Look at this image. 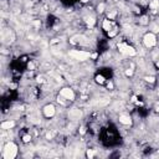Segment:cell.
I'll return each instance as SVG.
<instances>
[{
  "label": "cell",
  "mask_w": 159,
  "mask_h": 159,
  "mask_svg": "<svg viewBox=\"0 0 159 159\" xmlns=\"http://www.w3.org/2000/svg\"><path fill=\"white\" fill-rule=\"evenodd\" d=\"M16 154H18V147H16V144H14L11 142L8 143L5 145L4 150H3V157L5 159H13L16 157Z\"/></svg>",
  "instance_id": "6da1fadb"
},
{
  "label": "cell",
  "mask_w": 159,
  "mask_h": 159,
  "mask_svg": "<svg viewBox=\"0 0 159 159\" xmlns=\"http://www.w3.org/2000/svg\"><path fill=\"white\" fill-rule=\"evenodd\" d=\"M70 56H72L75 60H80V61H85L87 60L91 55L90 52L87 51H81V50H73V51H70Z\"/></svg>",
  "instance_id": "7a4b0ae2"
},
{
  "label": "cell",
  "mask_w": 159,
  "mask_h": 159,
  "mask_svg": "<svg viewBox=\"0 0 159 159\" xmlns=\"http://www.w3.org/2000/svg\"><path fill=\"white\" fill-rule=\"evenodd\" d=\"M143 41H144V45H145L147 47H153V46L157 44V39H155V35H154V34H152V32H149V34H145V35H144V39H143Z\"/></svg>",
  "instance_id": "3957f363"
},
{
  "label": "cell",
  "mask_w": 159,
  "mask_h": 159,
  "mask_svg": "<svg viewBox=\"0 0 159 159\" xmlns=\"http://www.w3.org/2000/svg\"><path fill=\"white\" fill-rule=\"evenodd\" d=\"M118 49H119V51H121L122 54H124V55H130V56H134V55H135V50H134L132 46H128L126 44H119V45H118Z\"/></svg>",
  "instance_id": "277c9868"
},
{
  "label": "cell",
  "mask_w": 159,
  "mask_h": 159,
  "mask_svg": "<svg viewBox=\"0 0 159 159\" xmlns=\"http://www.w3.org/2000/svg\"><path fill=\"white\" fill-rule=\"evenodd\" d=\"M60 95H61L62 98L70 99V101L75 99V92H73L71 88H62V90H61V92H60Z\"/></svg>",
  "instance_id": "5b68a950"
},
{
  "label": "cell",
  "mask_w": 159,
  "mask_h": 159,
  "mask_svg": "<svg viewBox=\"0 0 159 159\" xmlns=\"http://www.w3.org/2000/svg\"><path fill=\"white\" fill-rule=\"evenodd\" d=\"M55 112H56V109H55L54 104H47V106L44 107V114H45L47 118L54 117V116H55Z\"/></svg>",
  "instance_id": "8992f818"
},
{
  "label": "cell",
  "mask_w": 159,
  "mask_h": 159,
  "mask_svg": "<svg viewBox=\"0 0 159 159\" xmlns=\"http://www.w3.org/2000/svg\"><path fill=\"white\" fill-rule=\"evenodd\" d=\"M119 122L122 124H130L132 123V119H130V117L127 116V114H122V116H119Z\"/></svg>",
  "instance_id": "52a82bcc"
},
{
  "label": "cell",
  "mask_w": 159,
  "mask_h": 159,
  "mask_svg": "<svg viewBox=\"0 0 159 159\" xmlns=\"http://www.w3.org/2000/svg\"><path fill=\"white\" fill-rule=\"evenodd\" d=\"M14 126H15V123L13 121H6V122H3L1 123V128L3 129H10V128H13Z\"/></svg>",
  "instance_id": "ba28073f"
},
{
  "label": "cell",
  "mask_w": 159,
  "mask_h": 159,
  "mask_svg": "<svg viewBox=\"0 0 159 159\" xmlns=\"http://www.w3.org/2000/svg\"><path fill=\"white\" fill-rule=\"evenodd\" d=\"M102 26H103V29H104L106 31H109V30H111V26H112V23H111V20H109V19H106V20H103V24H102Z\"/></svg>",
  "instance_id": "9c48e42d"
},
{
  "label": "cell",
  "mask_w": 159,
  "mask_h": 159,
  "mask_svg": "<svg viewBox=\"0 0 159 159\" xmlns=\"http://www.w3.org/2000/svg\"><path fill=\"white\" fill-rule=\"evenodd\" d=\"M149 8H150L153 11H155L157 9H159V0H152L150 4H149Z\"/></svg>",
  "instance_id": "30bf717a"
},
{
  "label": "cell",
  "mask_w": 159,
  "mask_h": 159,
  "mask_svg": "<svg viewBox=\"0 0 159 159\" xmlns=\"http://www.w3.org/2000/svg\"><path fill=\"white\" fill-rule=\"evenodd\" d=\"M81 116V112L78 111V109H72V111H70V117H72L73 119L75 118H78Z\"/></svg>",
  "instance_id": "8fae6325"
},
{
  "label": "cell",
  "mask_w": 159,
  "mask_h": 159,
  "mask_svg": "<svg viewBox=\"0 0 159 159\" xmlns=\"http://www.w3.org/2000/svg\"><path fill=\"white\" fill-rule=\"evenodd\" d=\"M86 23H87L88 26H93V25H95V19H93V18H87V19H86Z\"/></svg>",
  "instance_id": "7c38bea8"
},
{
  "label": "cell",
  "mask_w": 159,
  "mask_h": 159,
  "mask_svg": "<svg viewBox=\"0 0 159 159\" xmlns=\"http://www.w3.org/2000/svg\"><path fill=\"white\" fill-rule=\"evenodd\" d=\"M96 82H98V83H103V82H104V77L101 76V75H98V76L96 77Z\"/></svg>",
  "instance_id": "4fadbf2b"
},
{
  "label": "cell",
  "mask_w": 159,
  "mask_h": 159,
  "mask_svg": "<svg viewBox=\"0 0 159 159\" xmlns=\"http://www.w3.org/2000/svg\"><path fill=\"white\" fill-rule=\"evenodd\" d=\"M23 140H24L25 143H28V142H30V140H31V137H30L29 134H26V135H24V138H23Z\"/></svg>",
  "instance_id": "5bb4252c"
},
{
  "label": "cell",
  "mask_w": 159,
  "mask_h": 159,
  "mask_svg": "<svg viewBox=\"0 0 159 159\" xmlns=\"http://www.w3.org/2000/svg\"><path fill=\"white\" fill-rule=\"evenodd\" d=\"M93 155H95V152L91 150V149H88V150H87V157H88V158H92Z\"/></svg>",
  "instance_id": "9a60e30c"
},
{
  "label": "cell",
  "mask_w": 159,
  "mask_h": 159,
  "mask_svg": "<svg viewBox=\"0 0 159 159\" xmlns=\"http://www.w3.org/2000/svg\"><path fill=\"white\" fill-rule=\"evenodd\" d=\"M147 20H148V18H147V16H143V18L140 19V24H143V25H145V24L148 23Z\"/></svg>",
  "instance_id": "2e32d148"
},
{
  "label": "cell",
  "mask_w": 159,
  "mask_h": 159,
  "mask_svg": "<svg viewBox=\"0 0 159 159\" xmlns=\"http://www.w3.org/2000/svg\"><path fill=\"white\" fill-rule=\"evenodd\" d=\"M145 81H148V82H150V83H153V82L155 81V78H154L153 76H150V77H145Z\"/></svg>",
  "instance_id": "e0dca14e"
},
{
  "label": "cell",
  "mask_w": 159,
  "mask_h": 159,
  "mask_svg": "<svg viewBox=\"0 0 159 159\" xmlns=\"http://www.w3.org/2000/svg\"><path fill=\"white\" fill-rule=\"evenodd\" d=\"M97 9H98V11H99V13H102V11L104 10V4H99Z\"/></svg>",
  "instance_id": "ac0fdd59"
},
{
  "label": "cell",
  "mask_w": 159,
  "mask_h": 159,
  "mask_svg": "<svg viewBox=\"0 0 159 159\" xmlns=\"http://www.w3.org/2000/svg\"><path fill=\"white\" fill-rule=\"evenodd\" d=\"M116 16V11H112V13H108V19H113Z\"/></svg>",
  "instance_id": "d6986e66"
},
{
  "label": "cell",
  "mask_w": 159,
  "mask_h": 159,
  "mask_svg": "<svg viewBox=\"0 0 159 159\" xmlns=\"http://www.w3.org/2000/svg\"><path fill=\"white\" fill-rule=\"evenodd\" d=\"M132 73H133V71H132V70H127V71H126V75H128V76H130Z\"/></svg>",
  "instance_id": "ffe728a7"
},
{
  "label": "cell",
  "mask_w": 159,
  "mask_h": 159,
  "mask_svg": "<svg viewBox=\"0 0 159 159\" xmlns=\"http://www.w3.org/2000/svg\"><path fill=\"white\" fill-rule=\"evenodd\" d=\"M46 137H47L49 139H51V138H52V134H51V133H47V135H46Z\"/></svg>",
  "instance_id": "44dd1931"
},
{
  "label": "cell",
  "mask_w": 159,
  "mask_h": 159,
  "mask_svg": "<svg viewBox=\"0 0 159 159\" xmlns=\"http://www.w3.org/2000/svg\"><path fill=\"white\" fill-rule=\"evenodd\" d=\"M29 68H34V65H32V64H29Z\"/></svg>",
  "instance_id": "7402d4cb"
},
{
  "label": "cell",
  "mask_w": 159,
  "mask_h": 159,
  "mask_svg": "<svg viewBox=\"0 0 159 159\" xmlns=\"http://www.w3.org/2000/svg\"><path fill=\"white\" fill-rule=\"evenodd\" d=\"M87 1H88V0H82V3H87Z\"/></svg>",
  "instance_id": "603a6c76"
},
{
  "label": "cell",
  "mask_w": 159,
  "mask_h": 159,
  "mask_svg": "<svg viewBox=\"0 0 159 159\" xmlns=\"http://www.w3.org/2000/svg\"><path fill=\"white\" fill-rule=\"evenodd\" d=\"M157 66H158V67H159V61H158V64H157Z\"/></svg>",
  "instance_id": "cb8c5ba5"
}]
</instances>
